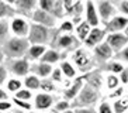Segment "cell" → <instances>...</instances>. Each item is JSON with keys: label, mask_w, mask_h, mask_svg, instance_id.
I'll return each instance as SVG.
<instances>
[{"label": "cell", "mask_w": 128, "mask_h": 113, "mask_svg": "<svg viewBox=\"0 0 128 113\" xmlns=\"http://www.w3.org/2000/svg\"><path fill=\"white\" fill-rule=\"evenodd\" d=\"M34 72L37 74L38 76H42V78H45V76H48V75H51L52 74V67L49 64H44V62H40V64H37V65H34Z\"/></svg>", "instance_id": "7402d4cb"}, {"label": "cell", "mask_w": 128, "mask_h": 113, "mask_svg": "<svg viewBox=\"0 0 128 113\" xmlns=\"http://www.w3.org/2000/svg\"><path fill=\"white\" fill-rule=\"evenodd\" d=\"M124 34H125V35H127V37H128V26H127V28H125V30H124Z\"/></svg>", "instance_id": "c3c4849f"}, {"label": "cell", "mask_w": 128, "mask_h": 113, "mask_svg": "<svg viewBox=\"0 0 128 113\" xmlns=\"http://www.w3.org/2000/svg\"><path fill=\"white\" fill-rule=\"evenodd\" d=\"M16 13V9L7 2H0V20L6 19V17H12Z\"/></svg>", "instance_id": "603a6c76"}, {"label": "cell", "mask_w": 128, "mask_h": 113, "mask_svg": "<svg viewBox=\"0 0 128 113\" xmlns=\"http://www.w3.org/2000/svg\"><path fill=\"white\" fill-rule=\"evenodd\" d=\"M82 78L87 81V85H90L92 88H94V89H97V90L103 83L102 72L100 71H92L90 74H86V75H83Z\"/></svg>", "instance_id": "ac0fdd59"}, {"label": "cell", "mask_w": 128, "mask_h": 113, "mask_svg": "<svg viewBox=\"0 0 128 113\" xmlns=\"http://www.w3.org/2000/svg\"><path fill=\"white\" fill-rule=\"evenodd\" d=\"M46 52V48H45V45H31L30 49H28V52H27V61L31 60V61H34V60H41L42 55Z\"/></svg>", "instance_id": "d6986e66"}, {"label": "cell", "mask_w": 128, "mask_h": 113, "mask_svg": "<svg viewBox=\"0 0 128 113\" xmlns=\"http://www.w3.org/2000/svg\"><path fill=\"white\" fill-rule=\"evenodd\" d=\"M100 98V93H98L97 89L92 88L90 85H84L80 90V93L78 95V98L75 99V103L73 106L78 107V109H82V107H89V106L96 105V102Z\"/></svg>", "instance_id": "3957f363"}, {"label": "cell", "mask_w": 128, "mask_h": 113, "mask_svg": "<svg viewBox=\"0 0 128 113\" xmlns=\"http://www.w3.org/2000/svg\"><path fill=\"white\" fill-rule=\"evenodd\" d=\"M97 13H98V17L104 21V24H107L110 20H113L116 17V7L113 6L111 2H98Z\"/></svg>", "instance_id": "52a82bcc"}, {"label": "cell", "mask_w": 128, "mask_h": 113, "mask_svg": "<svg viewBox=\"0 0 128 113\" xmlns=\"http://www.w3.org/2000/svg\"><path fill=\"white\" fill-rule=\"evenodd\" d=\"M116 56L118 58V60H121V61H125V62H128V45L125 47L122 51H120L118 54H116Z\"/></svg>", "instance_id": "f35d334b"}, {"label": "cell", "mask_w": 128, "mask_h": 113, "mask_svg": "<svg viewBox=\"0 0 128 113\" xmlns=\"http://www.w3.org/2000/svg\"><path fill=\"white\" fill-rule=\"evenodd\" d=\"M76 31H78V37H79L82 41H86V38L89 37V34H90V31H92V26L87 21H80L78 28H76Z\"/></svg>", "instance_id": "44dd1931"}, {"label": "cell", "mask_w": 128, "mask_h": 113, "mask_svg": "<svg viewBox=\"0 0 128 113\" xmlns=\"http://www.w3.org/2000/svg\"><path fill=\"white\" fill-rule=\"evenodd\" d=\"M4 60V52H3V49L0 48V65H2V62H3Z\"/></svg>", "instance_id": "7dc6e473"}, {"label": "cell", "mask_w": 128, "mask_h": 113, "mask_svg": "<svg viewBox=\"0 0 128 113\" xmlns=\"http://www.w3.org/2000/svg\"><path fill=\"white\" fill-rule=\"evenodd\" d=\"M10 109H12V103L10 102H0V112L10 110Z\"/></svg>", "instance_id": "b9f144b4"}, {"label": "cell", "mask_w": 128, "mask_h": 113, "mask_svg": "<svg viewBox=\"0 0 128 113\" xmlns=\"http://www.w3.org/2000/svg\"><path fill=\"white\" fill-rule=\"evenodd\" d=\"M13 102H14L17 106H20L21 109H24V110H31V107H32V106H31L28 102H26V100H20V99H16L14 98V99H13Z\"/></svg>", "instance_id": "8d00e7d4"}, {"label": "cell", "mask_w": 128, "mask_h": 113, "mask_svg": "<svg viewBox=\"0 0 128 113\" xmlns=\"http://www.w3.org/2000/svg\"><path fill=\"white\" fill-rule=\"evenodd\" d=\"M64 113H75V110H70V109H69V110H66V112H64Z\"/></svg>", "instance_id": "681fc988"}, {"label": "cell", "mask_w": 128, "mask_h": 113, "mask_svg": "<svg viewBox=\"0 0 128 113\" xmlns=\"http://www.w3.org/2000/svg\"><path fill=\"white\" fill-rule=\"evenodd\" d=\"M73 61H75V64L79 67L80 71H83V72H86L87 69H90V67H92L90 56L87 55V52L83 51L82 48L76 49L75 52H73Z\"/></svg>", "instance_id": "8fae6325"}, {"label": "cell", "mask_w": 128, "mask_h": 113, "mask_svg": "<svg viewBox=\"0 0 128 113\" xmlns=\"http://www.w3.org/2000/svg\"><path fill=\"white\" fill-rule=\"evenodd\" d=\"M30 24L26 21L24 19L21 17H14L10 24V28L12 31L16 34V37H21V38H26L28 37V34H30Z\"/></svg>", "instance_id": "ba28073f"}, {"label": "cell", "mask_w": 128, "mask_h": 113, "mask_svg": "<svg viewBox=\"0 0 128 113\" xmlns=\"http://www.w3.org/2000/svg\"><path fill=\"white\" fill-rule=\"evenodd\" d=\"M106 69L110 72H113L114 75H117V74H121V72L124 71V67H122V64L114 61V62H110V64L106 65Z\"/></svg>", "instance_id": "83f0119b"}, {"label": "cell", "mask_w": 128, "mask_h": 113, "mask_svg": "<svg viewBox=\"0 0 128 113\" xmlns=\"http://www.w3.org/2000/svg\"><path fill=\"white\" fill-rule=\"evenodd\" d=\"M98 113H114L113 106L107 103V102H103L102 105L98 106Z\"/></svg>", "instance_id": "d590c367"}, {"label": "cell", "mask_w": 128, "mask_h": 113, "mask_svg": "<svg viewBox=\"0 0 128 113\" xmlns=\"http://www.w3.org/2000/svg\"><path fill=\"white\" fill-rule=\"evenodd\" d=\"M7 89L10 92H18V90H21V82L18 79H10L7 82Z\"/></svg>", "instance_id": "4dcf8cb0"}, {"label": "cell", "mask_w": 128, "mask_h": 113, "mask_svg": "<svg viewBox=\"0 0 128 113\" xmlns=\"http://www.w3.org/2000/svg\"><path fill=\"white\" fill-rule=\"evenodd\" d=\"M54 98L48 93H38L35 96V107L38 110H45L52 106Z\"/></svg>", "instance_id": "e0dca14e"}, {"label": "cell", "mask_w": 128, "mask_h": 113, "mask_svg": "<svg viewBox=\"0 0 128 113\" xmlns=\"http://www.w3.org/2000/svg\"><path fill=\"white\" fill-rule=\"evenodd\" d=\"M51 79H52L54 82H60L62 81V71H60V68L54 69L52 74H51Z\"/></svg>", "instance_id": "74e56055"}, {"label": "cell", "mask_w": 128, "mask_h": 113, "mask_svg": "<svg viewBox=\"0 0 128 113\" xmlns=\"http://www.w3.org/2000/svg\"><path fill=\"white\" fill-rule=\"evenodd\" d=\"M83 86H84V85H83V78H82V76H80V78H76L75 82L72 83V86L68 88V89L64 92L65 99H66V100L76 99V98H78V95L80 93V90H82Z\"/></svg>", "instance_id": "5bb4252c"}, {"label": "cell", "mask_w": 128, "mask_h": 113, "mask_svg": "<svg viewBox=\"0 0 128 113\" xmlns=\"http://www.w3.org/2000/svg\"><path fill=\"white\" fill-rule=\"evenodd\" d=\"M28 41L32 45H45L52 41V33L51 28L44 27L41 24H31L30 34H28Z\"/></svg>", "instance_id": "7a4b0ae2"}, {"label": "cell", "mask_w": 128, "mask_h": 113, "mask_svg": "<svg viewBox=\"0 0 128 113\" xmlns=\"http://www.w3.org/2000/svg\"><path fill=\"white\" fill-rule=\"evenodd\" d=\"M54 4H55V0H40L38 6H40V9H41V10L48 11V13H51V14H52Z\"/></svg>", "instance_id": "f546056e"}, {"label": "cell", "mask_w": 128, "mask_h": 113, "mask_svg": "<svg viewBox=\"0 0 128 113\" xmlns=\"http://www.w3.org/2000/svg\"><path fill=\"white\" fill-rule=\"evenodd\" d=\"M86 21L90 24L92 27H96L100 24V17H98V13H97V9L94 6L93 2H86Z\"/></svg>", "instance_id": "4fadbf2b"}, {"label": "cell", "mask_w": 128, "mask_h": 113, "mask_svg": "<svg viewBox=\"0 0 128 113\" xmlns=\"http://www.w3.org/2000/svg\"><path fill=\"white\" fill-rule=\"evenodd\" d=\"M120 10L122 14L128 16V2H121L120 3Z\"/></svg>", "instance_id": "7bdbcfd3"}, {"label": "cell", "mask_w": 128, "mask_h": 113, "mask_svg": "<svg viewBox=\"0 0 128 113\" xmlns=\"http://www.w3.org/2000/svg\"><path fill=\"white\" fill-rule=\"evenodd\" d=\"M120 81L122 83H128V68H124V71L120 74Z\"/></svg>", "instance_id": "60d3db41"}, {"label": "cell", "mask_w": 128, "mask_h": 113, "mask_svg": "<svg viewBox=\"0 0 128 113\" xmlns=\"http://www.w3.org/2000/svg\"><path fill=\"white\" fill-rule=\"evenodd\" d=\"M69 102L68 100H60L58 102L56 105H55V112H60V113H64L66 112V110H69Z\"/></svg>", "instance_id": "836d02e7"}, {"label": "cell", "mask_w": 128, "mask_h": 113, "mask_svg": "<svg viewBox=\"0 0 128 113\" xmlns=\"http://www.w3.org/2000/svg\"><path fill=\"white\" fill-rule=\"evenodd\" d=\"M128 109V99H117L113 105L114 113H125Z\"/></svg>", "instance_id": "d4e9b609"}, {"label": "cell", "mask_w": 128, "mask_h": 113, "mask_svg": "<svg viewBox=\"0 0 128 113\" xmlns=\"http://www.w3.org/2000/svg\"><path fill=\"white\" fill-rule=\"evenodd\" d=\"M59 31H62V33H72L73 31V23L69 21V20L64 21L59 27Z\"/></svg>", "instance_id": "e575fe53"}, {"label": "cell", "mask_w": 128, "mask_h": 113, "mask_svg": "<svg viewBox=\"0 0 128 113\" xmlns=\"http://www.w3.org/2000/svg\"><path fill=\"white\" fill-rule=\"evenodd\" d=\"M75 113H94V110L89 107H82V109H76Z\"/></svg>", "instance_id": "ee69618b"}, {"label": "cell", "mask_w": 128, "mask_h": 113, "mask_svg": "<svg viewBox=\"0 0 128 113\" xmlns=\"http://www.w3.org/2000/svg\"><path fill=\"white\" fill-rule=\"evenodd\" d=\"M60 71H62V74H65V75L68 76V78H73V76L76 75L75 68L72 67L70 62H66V61L60 64Z\"/></svg>", "instance_id": "484cf974"}, {"label": "cell", "mask_w": 128, "mask_h": 113, "mask_svg": "<svg viewBox=\"0 0 128 113\" xmlns=\"http://www.w3.org/2000/svg\"><path fill=\"white\" fill-rule=\"evenodd\" d=\"M31 90H27V89H21L16 93V99H20V100H30L31 99Z\"/></svg>", "instance_id": "d6a6232c"}, {"label": "cell", "mask_w": 128, "mask_h": 113, "mask_svg": "<svg viewBox=\"0 0 128 113\" xmlns=\"http://www.w3.org/2000/svg\"><path fill=\"white\" fill-rule=\"evenodd\" d=\"M122 93H124V89H122V88H117V90L114 92L113 95H111V96H113V98H116V96H121Z\"/></svg>", "instance_id": "bcb514c9"}, {"label": "cell", "mask_w": 128, "mask_h": 113, "mask_svg": "<svg viewBox=\"0 0 128 113\" xmlns=\"http://www.w3.org/2000/svg\"><path fill=\"white\" fill-rule=\"evenodd\" d=\"M10 113H21L20 110H16V112H10Z\"/></svg>", "instance_id": "f907efd6"}, {"label": "cell", "mask_w": 128, "mask_h": 113, "mask_svg": "<svg viewBox=\"0 0 128 113\" xmlns=\"http://www.w3.org/2000/svg\"><path fill=\"white\" fill-rule=\"evenodd\" d=\"M8 68L10 71L17 76H27L30 71V64L27 58H20V60H10L8 61Z\"/></svg>", "instance_id": "9c48e42d"}, {"label": "cell", "mask_w": 128, "mask_h": 113, "mask_svg": "<svg viewBox=\"0 0 128 113\" xmlns=\"http://www.w3.org/2000/svg\"><path fill=\"white\" fill-rule=\"evenodd\" d=\"M120 78L117 75H114V74H111V75H108L107 78H106V83H107V88L108 89H117L118 88V85H120Z\"/></svg>", "instance_id": "4316f807"}, {"label": "cell", "mask_w": 128, "mask_h": 113, "mask_svg": "<svg viewBox=\"0 0 128 113\" xmlns=\"http://www.w3.org/2000/svg\"><path fill=\"white\" fill-rule=\"evenodd\" d=\"M106 33L107 31L103 30V28H98V27H96V28H92L90 34H89V37L86 38V41H84V44L87 45V47H97L98 44H102L103 40H104L106 37Z\"/></svg>", "instance_id": "7c38bea8"}, {"label": "cell", "mask_w": 128, "mask_h": 113, "mask_svg": "<svg viewBox=\"0 0 128 113\" xmlns=\"http://www.w3.org/2000/svg\"><path fill=\"white\" fill-rule=\"evenodd\" d=\"M37 2L35 0H16L14 2V9L23 13V14H27L30 11H34L35 7H37Z\"/></svg>", "instance_id": "2e32d148"}, {"label": "cell", "mask_w": 128, "mask_h": 113, "mask_svg": "<svg viewBox=\"0 0 128 113\" xmlns=\"http://www.w3.org/2000/svg\"><path fill=\"white\" fill-rule=\"evenodd\" d=\"M41 89L46 90V92H52L55 90V85H54L52 79H42L41 81Z\"/></svg>", "instance_id": "1f68e13d"}, {"label": "cell", "mask_w": 128, "mask_h": 113, "mask_svg": "<svg viewBox=\"0 0 128 113\" xmlns=\"http://www.w3.org/2000/svg\"><path fill=\"white\" fill-rule=\"evenodd\" d=\"M24 85L27 89H38V88H41V81L38 79L37 75H30L26 78Z\"/></svg>", "instance_id": "cb8c5ba5"}, {"label": "cell", "mask_w": 128, "mask_h": 113, "mask_svg": "<svg viewBox=\"0 0 128 113\" xmlns=\"http://www.w3.org/2000/svg\"><path fill=\"white\" fill-rule=\"evenodd\" d=\"M113 52L114 51L111 49V47L107 42H102L97 47H94V54H96V56L100 61H108L113 56Z\"/></svg>", "instance_id": "9a60e30c"}, {"label": "cell", "mask_w": 128, "mask_h": 113, "mask_svg": "<svg viewBox=\"0 0 128 113\" xmlns=\"http://www.w3.org/2000/svg\"><path fill=\"white\" fill-rule=\"evenodd\" d=\"M128 26V19L124 16H116L113 20H110L107 24H106V31L114 34V33H121L124 31Z\"/></svg>", "instance_id": "30bf717a"}, {"label": "cell", "mask_w": 128, "mask_h": 113, "mask_svg": "<svg viewBox=\"0 0 128 113\" xmlns=\"http://www.w3.org/2000/svg\"><path fill=\"white\" fill-rule=\"evenodd\" d=\"M8 30H10V26L6 20H0V42H3L8 35Z\"/></svg>", "instance_id": "f1b7e54d"}, {"label": "cell", "mask_w": 128, "mask_h": 113, "mask_svg": "<svg viewBox=\"0 0 128 113\" xmlns=\"http://www.w3.org/2000/svg\"><path fill=\"white\" fill-rule=\"evenodd\" d=\"M56 47L65 51H73V49L76 51L79 49V41L73 34H62L56 38Z\"/></svg>", "instance_id": "8992f818"}, {"label": "cell", "mask_w": 128, "mask_h": 113, "mask_svg": "<svg viewBox=\"0 0 128 113\" xmlns=\"http://www.w3.org/2000/svg\"><path fill=\"white\" fill-rule=\"evenodd\" d=\"M7 99H8L7 92H4L3 89H0V102H6Z\"/></svg>", "instance_id": "f6af8a7d"}, {"label": "cell", "mask_w": 128, "mask_h": 113, "mask_svg": "<svg viewBox=\"0 0 128 113\" xmlns=\"http://www.w3.org/2000/svg\"><path fill=\"white\" fill-rule=\"evenodd\" d=\"M6 78H7V71H6V68H4L3 65H0V85L4 83Z\"/></svg>", "instance_id": "ab89813d"}, {"label": "cell", "mask_w": 128, "mask_h": 113, "mask_svg": "<svg viewBox=\"0 0 128 113\" xmlns=\"http://www.w3.org/2000/svg\"><path fill=\"white\" fill-rule=\"evenodd\" d=\"M107 44L111 47V49H113L116 54H118L120 51H122V49L127 47L128 44V37L125 35V34L122 33H114V34H108L107 35Z\"/></svg>", "instance_id": "5b68a950"}, {"label": "cell", "mask_w": 128, "mask_h": 113, "mask_svg": "<svg viewBox=\"0 0 128 113\" xmlns=\"http://www.w3.org/2000/svg\"><path fill=\"white\" fill-rule=\"evenodd\" d=\"M32 20H34L35 24H41V26L48 27V28H54L55 24H56V19L51 13L41 10L40 7L34 10V13H32Z\"/></svg>", "instance_id": "277c9868"}, {"label": "cell", "mask_w": 128, "mask_h": 113, "mask_svg": "<svg viewBox=\"0 0 128 113\" xmlns=\"http://www.w3.org/2000/svg\"><path fill=\"white\" fill-rule=\"evenodd\" d=\"M60 60V54L58 52V51H55V49H46V52L42 55L41 58V62H44V64H55V62H58V61Z\"/></svg>", "instance_id": "ffe728a7"}, {"label": "cell", "mask_w": 128, "mask_h": 113, "mask_svg": "<svg viewBox=\"0 0 128 113\" xmlns=\"http://www.w3.org/2000/svg\"><path fill=\"white\" fill-rule=\"evenodd\" d=\"M30 41L28 38H21V37H13L8 38L4 42L3 52L6 56L12 58V60H20V56L27 55L28 49H30Z\"/></svg>", "instance_id": "6da1fadb"}]
</instances>
